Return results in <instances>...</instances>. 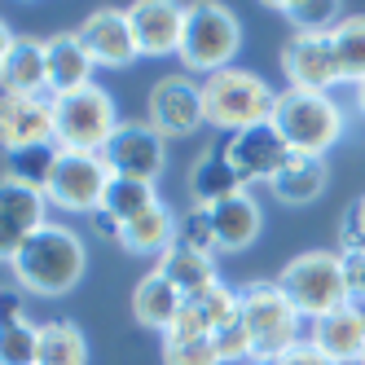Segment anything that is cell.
I'll return each mask as SVG.
<instances>
[{"instance_id": "484cf974", "label": "cell", "mask_w": 365, "mask_h": 365, "mask_svg": "<svg viewBox=\"0 0 365 365\" xmlns=\"http://www.w3.org/2000/svg\"><path fill=\"white\" fill-rule=\"evenodd\" d=\"M36 365H88V334L71 317H48L40 322V348Z\"/></svg>"}, {"instance_id": "e0dca14e", "label": "cell", "mask_w": 365, "mask_h": 365, "mask_svg": "<svg viewBox=\"0 0 365 365\" xmlns=\"http://www.w3.org/2000/svg\"><path fill=\"white\" fill-rule=\"evenodd\" d=\"M308 344L317 348L330 365H361L365 352V308L361 304H344L326 312V317L308 322Z\"/></svg>"}, {"instance_id": "2e32d148", "label": "cell", "mask_w": 365, "mask_h": 365, "mask_svg": "<svg viewBox=\"0 0 365 365\" xmlns=\"http://www.w3.org/2000/svg\"><path fill=\"white\" fill-rule=\"evenodd\" d=\"M53 145V97H14L0 93V150H36Z\"/></svg>"}, {"instance_id": "7402d4cb", "label": "cell", "mask_w": 365, "mask_h": 365, "mask_svg": "<svg viewBox=\"0 0 365 365\" xmlns=\"http://www.w3.org/2000/svg\"><path fill=\"white\" fill-rule=\"evenodd\" d=\"M0 93L48 97V58H44V40L40 36H18L5 71H0Z\"/></svg>"}, {"instance_id": "d6a6232c", "label": "cell", "mask_w": 365, "mask_h": 365, "mask_svg": "<svg viewBox=\"0 0 365 365\" xmlns=\"http://www.w3.org/2000/svg\"><path fill=\"white\" fill-rule=\"evenodd\" d=\"M194 304H198V312L207 317V326H212V334L238 322V286H229V282L207 286V291H202Z\"/></svg>"}, {"instance_id": "74e56055", "label": "cell", "mask_w": 365, "mask_h": 365, "mask_svg": "<svg viewBox=\"0 0 365 365\" xmlns=\"http://www.w3.org/2000/svg\"><path fill=\"white\" fill-rule=\"evenodd\" d=\"M344 273H348V295H352V304L365 308V255H344Z\"/></svg>"}, {"instance_id": "60d3db41", "label": "cell", "mask_w": 365, "mask_h": 365, "mask_svg": "<svg viewBox=\"0 0 365 365\" xmlns=\"http://www.w3.org/2000/svg\"><path fill=\"white\" fill-rule=\"evenodd\" d=\"M14 44H18V31L9 27L5 18H0V71H5V62H9V53H14Z\"/></svg>"}, {"instance_id": "f35d334b", "label": "cell", "mask_w": 365, "mask_h": 365, "mask_svg": "<svg viewBox=\"0 0 365 365\" xmlns=\"http://www.w3.org/2000/svg\"><path fill=\"white\" fill-rule=\"evenodd\" d=\"M273 365H330V361H326V356H322V352H317V348H312L308 339H304V344H295L291 352H282Z\"/></svg>"}, {"instance_id": "d4e9b609", "label": "cell", "mask_w": 365, "mask_h": 365, "mask_svg": "<svg viewBox=\"0 0 365 365\" xmlns=\"http://www.w3.org/2000/svg\"><path fill=\"white\" fill-rule=\"evenodd\" d=\"M172 242H176V212L168 202H154L150 212H141L137 220H128L123 233H119V247L128 255H154L159 259Z\"/></svg>"}, {"instance_id": "cb8c5ba5", "label": "cell", "mask_w": 365, "mask_h": 365, "mask_svg": "<svg viewBox=\"0 0 365 365\" xmlns=\"http://www.w3.org/2000/svg\"><path fill=\"white\" fill-rule=\"evenodd\" d=\"M154 269H159L172 286L185 299H198L207 286L220 282V269H216V255H198V251H185V247H168L159 259H154Z\"/></svg>"}, {"instance_id": "5b68a950", "label": "cell", "mask_w": 365, "mask_h": 365, "mask_svg": "<svg viewBox=\"0 0 365 365\" xmlns=\"http://www.w3.org/2000/svg\"><path fill=\"white\" fill-rule=\"evenodd\" d=\"M238 48H242V22L229 5H216V0H202V5H190L185 18V40H180V71L194 75V80H207L216 71L238 66Z\"/></svg>"}, {"instance_id": "ab89813d", "label": "cell", "mask_w": 365, "mask_h": 365, "mask_svg": "<svg viewBox=\"0 0 365 365\" xmlns=\"http://www.w3.org/2000/svg\"><path fill=\"white\" fill-rule=\"evenodd\" d=\"M88 229L97 233L101 242H119V233H123V225H119L115 216H106V212H93V216H88Z\"/></svg>"}, {"instance_id": "9a60e30c", "label": "cell", "mask_w": 365, "mask_h": 365, "mask_svg": "<svg viewBox=\"0 0 365 365\" xmlns=\"http://www.w3.org/2000/svg\"><path fill=\"white\" fill-rule=\"evenodd\" d=\"M75 36L84 40V48H88V58H93L97 71H128L141 58L123 9H93L80 27H75Z\"/></svg>"}, {"instance_id": "277c9868", "label": "cell", "mask_w": 365, "mask_h": 365, "mask_svg": "<svg viewBox=\"0 0 365 365\" xmlns=\"http://www.w3.org/2000/svg\"><path fill=\"white\" fill-rule=\"evenodd\" d=\"M198 84H202V119H207V128H220V133L233 137V133H242V128H255V123L273 119L277 88L259 71L229 66V71L207 75Z\"/></svg>"}, {"instance_id": "5bb4252c", "label": "cell", "mask_w": 365, "mask_h": 365, "mask_svg": "<svg viewBox=\"0 0 365 365\" xmlns=\"http://www.w3.org/2000/svg\"><path fill=\"white\" fill-rule=\"evenodd\" d=\"M48 220H53V212H48L40 190H27L18 180L0 176V264L9 269V259L22 251V242Z\"/></svg>"}, {"instance_id": "8d00e7d4", "label": "cell", "mask_w": 365, "mask_h": 365, "mask_svg": "<svg viewBox=\"0 0 365 365\" xmlns=\"http://www.w3.org/2000/svg\"><path fill=\"white\" fill-rule=\"evenodd\" d=\"M163 339H212V326H207V317L198 312V304L194 299H185V308L176 312V322L168 326V334Z\"/></svg>"}, {"instance_id": "ba28073f", "label": "cell", "mask_w": 365, "mask_h": 365, "mask_svg": "<svg viewBox=\"0 0 365 365\" xmlns=\"http://www.w3.org/2000/svg\"><path fill=\"white\" fill-rule=\"evenodd\" d=\"M115 180V172L106 168L101 154H75L62 150L58 154V168L44 185V202L48 212H62V216H93L101 212V198H106V185Z\"/></svg>"}, {"instance_id": "ffe728a7", "label": "cell", "mask_w": 365, "mask_h": 365, "mask_svg": "<svg viewBox=\"0 0 365 365\" xmlns=\"http://www.w3.org/2000/svg\"><path fill=\"white\" fill-rule=\"evenodd\" d=\"M185 185H190V207H202V212H212L216 202L247 190L238 172H233V163L225 159V150H202L185 176Z\"/></svg>"}, {"instance_id": "f546056e", "label": "cell", "mask_w": 365, "mask_h": 365, "mask_svg": "<svg viewBox=\"0 0 365 365\" xmlns=\"http://www.w3.org/2000/svg\"><path fill=\"white\" fill-rule=\"evenodd\" d=\"M58 154H62L58 145H36V150L5 154V172H0V176H9V180H18V185L44 194L48 176H53V168H58Z\"/></svg>"}, {"instance_id": "ac0fdd59", "label": "cell", "mask_w": 365, "mask_h": 365, "mask_svg": "<svg viewBox=\"0 0 365 365\" xmlns=\"http://www.w3.org/2000/svg\"><path fill=\"white\" fill-rule=\"evenodd\" d=\"M44 58H48V97H66V93H80V88L97 84L93 80L97 66H93L84 40L75 31L44 36Z\"/></svg>"}, {"instance_id": "8992f818", "label": "cell", "mask_w": 365, "mask_h": 365, "mask_svg": "<svg viewBox=\"0 0 365 365\" xmlns=\"http://www.w3.org/2000/svg\"><path fill=\"white\" fill-rule=\"evenodd\" d=\"M273 282L286 291V299L295 304V312L304 322H317V317H326V312L352 304L344 255L339 251H304L295 259H286Z\"/></svg>"}, {"instance_id": "e575fe53", "label": "cell", "mask_w": 365, "mask_h": 365, "mask_svg": "<svg viewBox=\"0 0 365 365\" xmlns=\"http://www.w3.org/2000/svg\"><path fill=\"white\" fill-rule=\"evenodd\" d=\"M212 344L220 352V365H255V348H251V334H247L242 317L233 326H225V330H216Z\"/></svg>"}, {"instance_id": "6da1fadb", "label": "cell", "mask_w": 365, "mask_h": 365, "mask_svg": "<svg viewBox=\"0 0 365 365\" xmlns=\"http://www.w3.org/2000/svg\"><path fill=\"white\" fill-rule=\"evenodd\" d=\"M84 273H88V242L66 220H48L44 229H36L9 259V282L27 299H62L84 282Z\"/></svg>"}, {"instance_id": "f1b7e54d", "label": "cell", "mask_w": 365, "mask_h": 365, "mask_svg": "<svg viewBox=\"0 0 365 365\" xmlns=\"http://www.w3.org/2000/svg\"><path fill=\"white\" fill-rule=\"evenodd\" d=\"M154 202H163V198H159V185H150V180L115 176L110 185H106V198H101V212L115 216L119 225H128V220H137L141 212H150Z\"/></svg>"}, {"instance_id": "7c38bea8", "label": "cell", "mask_w": 365, "mask_h": 365, "mask_svg": "<svg viewBox=\"0 0 365 365\" xmlns=\"http://www.w3.org/2000/svg\"><path fill=\"white\" fill-rule=\"evenodd\" d=\"M123 14H128V27H133L141 58H176L180 53L190 5H176V0H137Z\"/></svg>"}, {"instance_id": "b9f144b4", "label": "cell", "mask_w": 365, "mask_h": 365, "mask_svg": "<svg viewBox=\"0 0 365 365\" xmlns=\"http://www.w3.org/2000/svg\"><path fill=\"white\" fill-rule=\"evenodd\" d=\"M352 106H356V110H361V119H365V84H356V88H352Z\"/></svg>"}, {"instance_id": "30bf717a", "label": "cell", "mask_w": 365, "mask_h": 365, "mask_svg": "<svg viewBox=\"0 0 365 365\" xmlns=\"http://www.w3.org/2000/svg\"><path fill=\"white\" fill-rule=\"evenodd\" d=\"M101 159H106V168L115 176L159 185V176L168 172V141L154 133L145 119H123L119 133L110 137V145L101 150Z\"/></svg>"}, {"instance_id": "7bdbcfd3", "label": "cell", "mask_w": 365, "mask_h": 365, "mask_svg": "<svg viewBox=\"0 0 365 365\" xmlns=\"http://www.w3.org/2000/svg\"><path fill=\"white\" fill-rule=\"evenodd\" d=\"M361 365H365V352H361Z\"/></svg>"}, {"instance_id": "836d02e7", "label": "cell", "mask_w": 365, "mask_h": 365, "mask_svg": "<svg viewBox=\"0 0 365 365\" xmlns=\"http://www.w3.org/2000/svg\"><path fill=\"white\" fill-rule=\"evenodd\" d=\"M163 365H220L212 339H163Z\"/></svg>"}, {"instance_id": "d590c367", "label": "cell", "mask_w": 365, "mask_h": 365, "mask_svg": "<svg viewBox=\"0 0 365 365\" xmlns=\"http://www.w3.org/2000/svg\"><path fill=\"white\" fill-rule=\"evenodd\" d=\"M339 255H365V194L352 198L339 216Z\"/></svg>"}, {"instance_id": "d6986e66", "label": "cell", "mask_w": 365, "mask_h": 365, "mask_svg": "<svg viewBox=\"0 0 365 365\" xmlns=\"http://www.w3.org/2000/svg\"><path fill=\"white\" fill-rule=\"evenodd\" d=\"M212 229H216V251L220 255H238L259 238V229H264V207H259V198L251 190H242V194H233V198L212 207Z\"/></svg>"}, {"instance_id": "603a6c76", "label": "cell", "mask_w": 365, "mask_h": 365, "mask_svg": "<svg viewBox=\"0 0 365 365\" xmlns=\"http://www.w3.org/2000/svg\"><path fill=\"white\" fill-rule=\"evenodd\" d=\"M330 185V168L326 159H308V154H291L273 180H269V194L282 202V207H312Z\"/></svg>"}, {"instance_id": "4dcf8cb0", "label": "cell", "mask_w": 365, "mask_h": 365, "mask_svg": "<svg viewBox=\"0 0 365 365\" xmlns=\"http://www.w3.org/2000/svg\"><path fill=\"white\" fill-rule=\"evenodd\" d=\"M40 348V322L22 317H0V365H36Z\"/></svg>"}, {"instance_id": "83f0119b", "label": "cell", "mask_w": 365, "mask_h": 365, "mask_svg": "<svg viewBox=\"0 0 365 365\" xmlns=\"http://www.w3.org/2000/svg\"><path fill=\"white\" fill-rule=\"evenodd\" d=\"M269 9H277L291 22V36H330L344 22L339 0H282V5H269Z\"/></svg>"}, {"instance_id": "4316f807", "label": "cell", "mask_w": 365, "mask_h": 365, "mask_svg": "<svg viewBox=\"0 0 365 365\" xmlns=\"http://www.w3.org/2000/svg\"><path fill=\"white\" fill-rule=\"evenodd\" d=\"M330 44L344 84H365V14H344V22L330 31Z\"/></svg>"}, {"instance_id": "9c48e42d", "label": "cell", "mask_w": 365, "mask_h": 365, "mask_svg": "<svg viewBox=\"0 0 365 365\" xmlns=\"http://www.w3.org/2000/svg\"><path fill=\"white\" fill-rule=\"evenodd\" d=\"M145 123L163 141L194 137L198 128H207V119H202V84L185 71L159 75V80L150 84V93H145Z\"/></svg>"}, {"instance_id": "52a82bcc", "label": "cell", "mask_w": 365, "mask_h": 365, "mask_svg": "<svg viewBox=\"0 0 365 365\" xmlns=\"http://www.w3.org/2000/svg\"><path fill=\"white\" fill-rule=\"evenodd\" d=\"M119 106L115 97L88 84L80 93L53 97V145L58 150H75V154H101L110 145V137L119 133Z\"/></svg>"}, {"instance_id": "8fae6325", "label": "cell", "mask_w": 365, "mask_h": 365, "mask_svg": "<svg viewBox=\"0 0 365 365\" xmlns=\"http://www.w3.org/2000/svg\"><path fill=\"white\" fill-rule=\"evenodd\" d=\"M225 159L233 163L238 180L251 190V185H269V180L291 163V145L282 141V133L273 123H255V128H242V133H233L225 145Z\"/></svg>"}, {"instance_id": "4fadbf2b", "label": "cell", "mask_w": 365, "mask_h": 365, "mask_svg": "<svg viewBox=\"0 0 365 365\" xmlns=\"http://www.w3.org/2000/svg\"><path fill=\"white\" fill-rule=\"evenodd\" d=\"M282 75L286 88H304V93H334L344 84L334 62V44L330 36H291L282 44Z\"/></svg>"}, {"instance_id": "3957f363", "label": "cell", "mask_w": 365, "mask_h": 365, "mask_svg": "<svg viewBox=\"0 0 365 365\" xmlns=\"http://www.w3.org/2000/svg\"><path fill=\"white\" fill-rule=\"evenodd\" d=\"M238 317L251 334V348H255V365H273L282 352H291L295 344H304V330L308 322L295 312V304L286 299V291L273 277H259L238 286Z\"/></svg>"}, {"instance_id": "7a4b0ae2", "label": "cell", "mask_w": 365, "mask_h": 365, "mask_svg": "<svg viewBox=\"0 0 365 365\" xmlns=\"http://www.w3.org/2000/svg\"><path fill=\"white\" fill-rule=\"evenodd\" d=\"M291 154H308V159H326V154L348 137V110L334 93H304V88H282L273 101L269 119Z\"/></svg>"}, {"instance_id": "44dd1931", "label": "cell", "mask_w": 365, "mask_h": 365, "mask_svg": "<svg viewBox=\"0 0 365 365\" xmlns=\"http://www.w3.org/2000/svg\"><path fill=\"white\" fill-rule=\"evenodd\" d=\"M180 308H185V295H180L159 269H150V273L133 286V322H137L141 330L168 334V326L176 322Z\"/></svg>"}, {"instance_id": "1f68e13d", "label": "cell", "mask_w": 365, "mask_h": 365, "mask_svg": "<svg viewBox=\"0 0 365 365\" xmlns=\"http://www.w3.org/2000/svg\"><path fill=\"white\" fill-rule=\"evenodd\" d=\"M176 247L198 251V255H220V251H216L212 212H202V207H185V212L176 216Z\"/></svg>"}]
</instances>
